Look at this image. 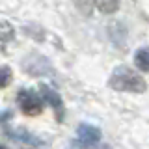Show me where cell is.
I'll list each match as a JSON object with an SVG mask.
<instances>
[{
	"label": "cell",
	"mask_w": 149,
	"mask_h": 149,
	"mask_svg": "<svg viewBox=\"0 0 149 149\" xmlns=\"http://www.w3.org/2000/svg\"><path fill=\"white\" fill-rule=\"evenodd\" d=\"M39 95L43 97V101H47L50 106H52L54 114H56V119L62 123L63 118H65V104H63V99L60 97L58 91H54L50 86H47V84H41L39 86Z\"/></svg>",
	"instance_id": "obj_3"
},
{
	"label": "cell",
	"mask_w": 149,
	"mask_h": 149,
	"mask_svg": "<svg viewBox=\"0 0 149 149\" xmlns=\"http://www.w3.org/2000/svg\"><path fill=\"white\" fill-rule=\"evenodd\" d=\"M134 65L142 73H149V47H142L134 52Z\"/></svg>",
	"instance_id": "obj_5"
},
{
	"label": "cell",
	"mask_w": 149,
	"mask_h": 149,
	"mask_svg": "<svg viewBox=\"0 0 149 149\" xmlns=\"http://www.w3.org/2000/svg\"><path fill=\"white\" fill-rule=\"evenodd\" d=\"M11 82V69L8 65H0V90Z\"/></svg>",
	"instance_id": "obj_8"
},
{
	"label": "cell",
	"mask_w": 149,
	"mask_h": 149,
	"mask_svg": "<svg viewBox=\"0 0 149 149\" xmlns=\"http://www.w3.org/2000/svg\"><path fill=\"white\" fill-rule=\"evenodd\" d=\"M108 86L116 91H129V93H143L147 90V82L142 74L127 65H118L108 78Z\"/></svg>",
	"instance_id": "obj_1"
},
{
	"label": "cell",
	"mask_w": 149,
	"mask_h": 149,
	"mask_svg": "<svg viewBox=\"0 0 149 149\" xmlns=\"http://www.w3.org/2000/svg\"><path fill=\"white\" fill-rule=\"evenodd\" d=\"M15 37V28L11 22L8 21H0V43H8Z\"/></svg>",
	"instance_id": "obj_7"
},
{
	"label": "cell",
	"mask_w": 149,
	"mask_h": 149,
	"mask_svg": "<svg viewBox=\"0 0 149 149\" xmlns=\"http://www.w3.org/2000/svg\"><path fill=\"white\" fill-rule=\"evenodd\" d=\"M77 138H78V143L84 147H93L99 143L101 140V130L97 127H93L90 123H80L77 127Z\"/></svg>",
	"instance_id": "obj_4"
},
{
	"label": "cell",
	"mask_w": 149,
	"mask_h": 149,
	"mask_svg": "<svg viewBox=\"0 0 149 149\" xmlns=\"http://www.w3.org/2000/svg\"><path fill=\"white\" fill-rule=\"evenodd\" d=\"M17 102L26 116H37L43 112V97L34 90H21L17 93Z\"/></svg>",
	"instance_id": "obj_2"
},
{
	"label": "cell",
	"mask_w": 149,
	"mask_h": 149,
	"mask_svg": "<svg viewBox=\"0 0 149 149\" xmlns=\"http://www.w3.org/2000/svg\"><path fill=\"white\" fill-rule=\"evenodd\" d=\"M0 149H9V147H6V146H2V143H0Z\"/></svg>",
	"instance_id": "obj_9"
},
{
	"label": "cell",
	"mask_w": 149,
	"mask_h": 149,
	"mask_svg": "<svg viewBox=\"0 0 149 149\" xmlns=\"http://www.w3.org/2000/svg\"><path fill=\"white\" fill-rule=\"evenodd\" d=\"M95 8L104 15H114L121 6V0H93Z\"/></svg>",
	"instance_id": "obj_6"
}]
</instances>
